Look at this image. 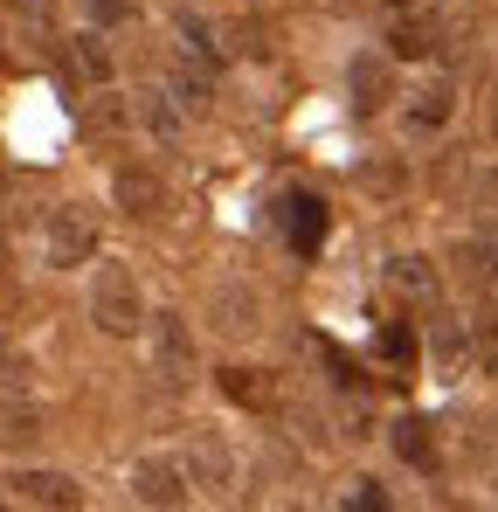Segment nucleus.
<instances>
[{
	"mask_svg": "<svg viewBox=\"0 0 498 512\" xmlns=\"http://www.w3.org/2000/svg\"><path fill=\"white\" fill-rule=\"evenodd\" d=\"M90 319H97L111 340H125L132 326H146V319H139V284H132V270L104 263V270L90 277Z\"/></svg>",
	"mask_w": 498,
	"mask_h": 512,
	"instance_id": "obj_1",
	"label": "nucleus"
},
{
	"mask_svg": "<svg viewBox=\"0 0 498 512\" xmlns=\"http://www.w3.org/2000/svg\"><path fill=\"white\" fill-rule=\"evenodd\" d=\"M90 256H97V222L83 208H49V222H42V263L49 270H77Z\"/></svg>",
	"mask_w": 498,
	"mask_h": 512,
	"instance_id": "obj_2",
	"label": "nucleus"
},
{
	"mask_svg": "<svg viewBox=\"0 0 498 512\" xmlns=\"http://www.w3.org/2000/svg\"><path fill=\"white\" fill-rule=\"evenodd\" d=\"M146 346H153V374H160V381H187V374H194V333H187L180 312H153Z\"/></svg>",
	"mask_w": 498,
	"mask_h": 512,
	"instance_id": "obj_3",
	"label": "nucleus"
},
{
	"mask_svg": "<svg viewBox=\"0 0 498 512\" xmlns=\"http://www.w3.org/2000/svg\"><path fill=\"white\" fill-rule=\"evenodd\" d=\"M187 464H173V457H139L132 464V499L139 506H187Z\"/></svg>",
	"mask_w": 498,
	"mask_h": 512,
	"instance_id": "obj_4",
	"label": "nucleus"
},
{
	"mask_svg": "<svg viewBox=\"0 0 498 512\" xmlns=\"http://www.w3.org/2000/svg\"><path fill=\"white\" fill-rule=\"evenodd\" d=\"M277 229H284V243L291 250H319L326 243V201L319 194H277Z\"/></svg>",
	"mask_w": 498,
	"mask_h": 512,
	"instance_id": "obj_5",
	"label": "nucleus"
},
{
	"mask_svg": "<svg viewBox=\"0 0 498 512\" xmlns=\"http://www.w3.org/2000/svg\"><path fill=\"white\" fill-rule=\"evenodd\" d=\"M388 97H395V63H388V56H353V63H346V104H353L360 118H374Z\"/></svg>",
	"mask_w": 498,
	"mask_h": 512,
	"instance_id": "obj_6",
	"label": "nucleus"
},
{
	"mask_svg": "<svg viewBox=\"0 0 498 512\" xmlns=\"http://www.w3.org/2000/svg\"><path fill=\"white\" fill-rule=\"evenodd\" d=\"M381 284H388V291H395L402 305H422V312H429V305H436V291H443V284H436V263H429V256H388Z\"/></svg>",
	"mask_w": 498,
	"mask_h": 512,
	"instance_id": "obj_7",
	"label": "nucleus"
},
{
	"mask_svg": "<svg viewBox=\"0 0 498 512\" xmlns=\"http://www.w3.org/2000/svg\"><path fill=\"white\" fill-rule=\"evenodd\" d=\"M14 499H21V506H49V512L83 506L77 478H63V471H14Z\"/></svg>",
	"mask_w": 498,
	"mask_h": 512,
	"instance_id": "obj_8",
	"label": "nucleus"
},
{
	"mask_svg": "<svg viewBox=\"0 0 498 512\" xmlns=\"http://www.w3.org/2000/svg\"><path fill=\"white\" fill-rule=\"evenodd\" d=\"M111 194H118V208H125V215H166V180L153 167H118Z\"/></svg>",
	"mask_w": 498,
	"mask_h": 512,
	"instance_id": "obj_9",
	"label": "nucleus"
},
{
	"mask_svg": "<svg viewBox=\"0 0 498 512\" xmlns=\"http://www.w3.org/2000/svg\"><path fill=\"white\" fill-rule=\"evenodd\" d=\"M125 125H132V97H118V90H104V84H97V97L77 111V132H83V139H118Z\"/></svg>",
	"mask_w": 498,
	"mask_h": 512,
	"instance_id": "obj_10",
	"label": "nucleus"
},
{
	"mask_svg": "<svg viewBox=\"0 0 498 512\" xmlns=\"http://www.w3.org/2000/svg\"><path fill=\"white\" fill-rule=\"evenodd\" d=\"M450 111H457L450 77H429L422 90H409V125H415V132H443V125H450Z\"/></svg>",
	"mask_w": 498,
	"mask_h": 512,
	"instance_id": "obj_11",
	"label": "nucleus"
},
{
	"mask_svg": "<svg viewBox=\"0 0 498 512\" xmlns=\"http://www.w3.org/2000/svg\"><path fill=\"white\" fill-rule=\"evenodd\" d=\"M457 270L471 291H492L498 298V236H464L457 243Z\"/></svg>",
	"mask_w": 498,
	"mask_h": 512,
	"instance_id": "obj_12",
	"label": "nucleus"
},
{
	"mask_svg": "<svg viewBox=\"0 0 498 512\" xmlns=\"http://www.w3.org/2000/svg\"><path fill=\"white\" fill-rule=\"evenodd\" d=\"M173 28H180V49H187V56H194V70H208V77H215V70H222V63H229V49H222V42H215V35H208V21H194V14H180V21H173Z\"/></svg>",
	"mask_w": 498,
	"mask_h": 512,
	"instance_id": "obj_13",
	"label": "nucleus"
},
{
	"mask_svg": "<svg viewBox=\"0 0 498 512\" xmlns=\"http://www.w3.org/2000/svg\"><path fill=\"white\" fill-rule=\"evenodd\" d=\"M395 457L415 464V471H436V436H429L422 416H402V423H395Z\"/></svg>",
	"mask_w": 498,
	"mask_h": 512,
	"instance_id": "obj_14",
	"label": "nucleus"
},
{
	"mask_svg": "<svg viewBox=\"0 0 498 512\" xmlns=\"http://www.w3.org/2000/svg\"><path fill=\"white\" fill-rule=\"evenodd\" d=\"M187 450H194V471H187V478H201V485H229V450L215 443V429H194Z\"/></svg>",
	"mask_w": 498,
	"mask_h": 512,
	"instance_id": "obj_15",
	"label": "nucleus"
},
{
	"mask_svg": "<svg viewBox=\"0 0 498 512\" xmlns=\"http://www.w3.org/2000/svg\"><path fill=\"white\" fill-rule=\"evenodd\" d=\"M139 118H146L153 139H180V97L173 90H146L139 97Z\"/></svg>",
	"mask_w": 498,
	"mask_h": 512,
	"instance_id": "obj_16",
	"label": "nucleus"
},
{
	"mask_svg": "<svg viewBox=\"0 0 498 512\" xmlns=\"http://www.w3.org/2000/svg\"><path fill=\"white\" fill-rule=\"evenodd\" d=\"M222 395L243 402V409H270V381L256 367H222Z\"/></svg>",
	"mask_w": 498,
	"mask_h": 512,
	"instance_id": "obj_17",
	"label": "nucleus"
},
{
	"mask_svg": "<svg viewBox=\"0 0 498 512\" xmlns=\"http://www.w3.org/2000/svg\"><path fill=\"white\" fill-rule=\"evenodd\" d=\"M388 42H395V56H429V49H436V21H429V14H402Z\"/></svg>",
	"mask_w": 498,
	"mask_h": 512,
	"instance_id": "obj_18",
	"label": "nucleus"
},
{
	"mask_svg": "<svg viewBox=\"0 0 498 512\" xmlns=\"http://www.w3.org/2000/svg\"><path fill=\"white\" fill-rule=\"evenodd\" d=\"M374 353H381L388 367H415V353H422V346H415V333L402 326V319H388V326L374 333Z\"/></svg>",
	"mask_w": 498,
	"mask_h": 512,
	"instance_id": "obj_19",
	"label": "nucleus"
},
{
	"mask_svg": "<svg viewBox=\"0 0 498 512\" xmlns=\"http://www.w3.org/2000/svg\"><path fill=\"white\" fill-rule=\"evenodd\" d=\"M77 70L90 84H111V49H104L97 35H77Z\"/></svg>",
	"mask_w": 498,
	"mask_h": 512,
	"instance_id": "obj_20",
	"label": "nucleus"
},
{
	"mask_svg": "<svg viewBox=\"0 0 498 512\" xmlns=\"http://www.w3.org/2000/svg\"><path fill=\"white\" fill-rule=\"evenodd\" d=\"M229 49H236V56H270V42H263V21H256V14H236V21H229Z\"/></svg>",
	"mask_w": 498,
	"mask_h": 512,
	"instance_id": "obj_21",
	"label": "nucleus"
},
{
	"mask_svg": "<svg viewBox=\"0 0 498 512\" xmlns=\"http://www.w3.org/2000/svg\"><path fill=\"white\" fill-rule=\"evenodd\" d=\"M222 333H249L256 326V298L243 291V305H236V291H222V319H215Z\"/></svg>",
	"mask_w": 498,
	"mask_h": 512,
	"instance_id": "obj_22",
	"label": "nucleus"
},
{
	"mask_svg": "<svg viewBox=\"0 0 498 512\" xmlns=\"http://www.w3.org/2000/svg\"><path fill=\"white\" fill-rule=\"evenodd\" d=\"M173 97H180V111H201L208 104V70H180L173 77Z\"/></svg>",
	"mask_w": 498,
	"mask_h": 512,
	"instance_id": "obj_23",
	"label": "nucleus"
},
{
	"mask_svg": "<svg viewBox=\"0 0 498 512\" xmlns=\"http://www.w3.org/2000/svg\"><path fill=\"white\" fill-rule=\"evenodd\" d=\"M35 409H0V443H35Z\"/></svg>",
	"mask_w": 498,
	"mask_h": 512,
	"instance_id": "obj_24",
	"label": "nucleus"
},
{
	"mask_svg": "<svg viewBox=\"0 0 498 512\" xmlns=\"http://www.w3.org/2000/svg\"><path fill=\"white\" fill-rule=\"evenodd\" d=\"M83 14H90V28H118V21H132V0H83Z\"/></svg>",
	"mask_w": 498,
	"mask_h": 512,
	"instance_id": "obj_25",
	"label": "nucleus"
},
{
	"mask_svg": "<svg viewBox=\"0 0 498 512\" xmlns=\"http://www.w3.org/2000/svg\"><path fill=\"white\" fill-rule=\"evenodd\" d=\"M471 346H478V360L498 374V312H485V319H478V340H471Z\"/></svg>",
	"mask_w": 498,
	"mask_h": 512,
	"instance_id": "obj_26",
	"label": "nucleus"
},
{
	"mask_svg": "<svg viewBox=\"0 0 498 512\" xmlns=\"http://www.w3.org/2000/svg\"><path fill=\"white\" fill-rule=\"evenodd\" d=\"M436 360H443V367L464 360V333H457V326H436Z\"/></svg>",
	"mask_w": 498,
	"mask_h": 512,
	"instance_id": "obj_27",
	"label": "nucleus"
},
{
	"mask_svg": "<svg viewBox=\"0 0 498 512\" xmlns=\"http://www.w3.org/2000/svg\"><path fill=\"white\" fill-rule=\"evenodd\" d=\"M346 506H360V512H381V506H388V492H381V485H374V478H360V485H353V499H346Z\"/></svg>",
	"mask_w": 498,
	"mask_h": 512,
	"instance_id": "obj_28",
	"label": "nucleus"
},
{
	"mask_svg": "<svg viewBox=\"0 0 498 512\" xmlns=\"http://www.w3.org/2000/svg\"><path fill=\"white\" fill-rule=\"evenodd\" d=\"M7 14H21V21H49V0H0Z\"/></svg>",
	"mask_w": 498,
	"mask_h": 512,
	"instance_id": "obj_29",
	"label": "nucleus"
},
{
	"mask_svg": "<svg viewBox=\"0 0 498 512\" xmlns=\"http://www.w3.org/2000/svg\"><path fill=\"white\" fill-rule=\"evenodd\" d=\"M0 263H7V236H0Z\"/></svg>",
	"mask_w": 498,
	"mask_h": 512,
	"instance_id": "obj_30",
	"label": "nucleus"
},
{
	"mask_svg": "<svg viewBox=\"0 0 498 512\" xmlns=\"http://www.w3.org/2000/svg\"><path fill=\"white\" fill-rule=\"evenodd\" d=\"M492 194H498V173H492Z\"/></svg>",
	"mask_w": 498,
	"mask_h": 512,
	"instance_id": "obj_31",
	"label": "nucleus"
}]
</instances>
